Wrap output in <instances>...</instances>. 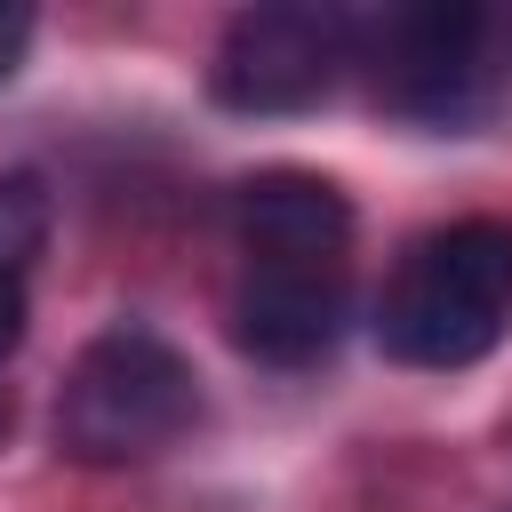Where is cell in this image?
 <instances>
[{
    "label": "cell",
    "mask_w": 512,
    "mask_h": 512,
    "mask_svg": "<svg viewBox=\"0 0 512 512\" xmlns=\"http://www.w3.org/2000/svg\"><path fill=\"white\" fill-rule=\"evenodd\" d=\"M352 312L344 264H248L232 288V336L264 368H312L336 352Z\"/></svg>",
    "instance_id": "5b68a950"
},
{
    "label": "cell",
    "mask_w": 512,
    "mask_h": 512,
    "mask_svg": "<svg viewBox=\"0 0 512 512\" xmlns=\"http://www.w3.org/2000/svg\"><path fill=\"white\" fill-rule=\"evenodd\" d=\"M368 88L392 120L432 136H472L512 104V8L424 0L360 24Z\"/></svg>",
    "instance_id": "6da1fadb"
},
{
    "label": "cell",
    "mask_w": 512,
    "mask_h": 512,
    "mask_svg": "<svg viewBox=\"0 0 512 512\" xmlns=\"http://www.w3.org/2000/svg\"><path fill=\"white\" fill-rule=\"evenodd\" d=\"M0 432H8V384H0Z\"/></svg>",
    "instance_id": "9c48e42d"
},
{
    "label": "cell",
    "mask_w": 512,
    "mask_h": 512,
    "mask_svg": "<svg viewBox=\"0 0 512 512\" xmlns=\"http://www.w3.org/2000/svg\"><path fill=\"white\" fill-rule=\"evenodd\" d=\"M232 232L248 264H344L352 248V200L328 176L264 168L232 192Z\"/></svg>",
    "instance_id": "8992f818"
},
{
    "label": "cell",
    "mask_w": 512,
    "mask_h": 512,
    "mask_svg": "<svg viewBox=\"0 0 512 512\" xmlns=\"http://www.w3.org/2000/svg\"><path fill=\"white\" fill-rule=\"evenodd\" d=\"M344 64H360V16L312 0H264L224 24L208 88L224 112H312L344 80Z\"/></svg>",
    "instance_id": "277c9868"
},
{
    "label": "cell",
    "mask_w": 512,
    "mask_h": 512,
    "mask_svg": "<svg viewBox=\"0 0 512 512\" xmlns=\"http://www.w3.org/2000/svg\"><path fill=\"white\" fill-rule=\"evenodd\" d=\"M48 184L32 168H0V360L24 344V288H32V264L48 248Z\"/></svg>",
    "instance_id": "52a82bcc"
},
{
    "label": "cell",
    "mask_w": 512,
    "mask_h": 512,
    "mask_svg": "<svg viewBox=\"0 0 512 512\" xmlns=\"http://www.w3.org/2000/svg\"><path fill=\"white\" fill-rule=\"evenodd\" d=\"M512 328V224L456 216L424 232L384 296H376V344L400 368H472Z\"/></svg>",
    "instance_id": "7a4b0ae2"
},
{
    "label": "cell",
    "mask_w": 512,
    "mask_h": 512,
    "mask_svg": "<svg viewBox=\"0 0 512 512\" xmlns=\"http://www.w3.org/2000/svg\"><path fill=\"white\" fill-rule=\"evenodd\" d=\"M24 48H32V8H0V80L24 64Z\"/></svg>",
    "instance_id": "ba28073f"
},
{
    "label": "cell",
    "mask_w": 512,
    "mask_h": 512,
    "mask_svg": "<svg viewBox=\"0 0 512 512\" xmlns=\"http://www.w3.org/2000/svg\"><path fill=\"white\" fill-rule=\"evenodd\" d=\"M192 424H200V376L144 320L88 336L56 384V448L72 464H144L176 448Z\"/></svg>",
    "instance_id": "3957f363"
}]
</instances>
